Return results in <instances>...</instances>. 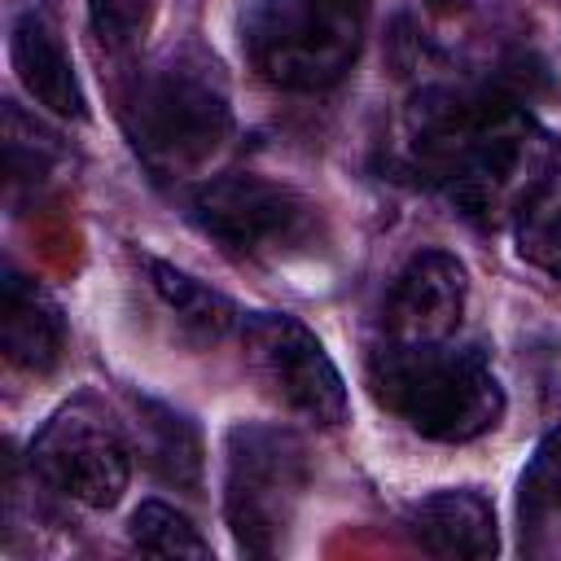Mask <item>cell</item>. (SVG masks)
Returning <instances> with one entry per match:
<instances>
[{"label":"cell","instance_id":"1","mask_svg":"<svg viewBox=\"0 0 561 561\" xmlns=\"http://www.w3.org/2000/svg\"><path fill=\"white\" fill-rule=\"evenodd\" d=\"M403 158L473 219L513 210L548 167L535 123L508 96L482 88L421 92L403 118Z\"/></svg>","mask_w":561,"mask_h":561},{"label":"cell","instance_id":"2","mask_svg":"<svg viewBox=\"0 0 561 561\" xmlns=\"http://www.w3.org/2000/svg\"><path fill=\"white\" fill-rule=\"evenodd\" d=\"M123 123L153 180L197 175L232 136V92L224 66L197 44L158 53L131 79Z\"/></svg>","mask_w":561,"mask_h":561},{"label":"cell","instance_id":"3","mask_svg":"<svg viewBox=\"0 0 561 561\" xmlns=\"http://www.w3.org/2000/svg\"><path fill=\"white\" fill-rule=\"evenodd\" d=\"M368 386L386 412L438 443H469L504 416V386L478 346L381 342L368 359Z\"/></svg>","mask_w":561,"mask_h":561},{"label":"cell","instance_id":"4","mask_svg":"<svg viewBox=\"0 0 561 561\" xmlns=\"http://www.w3.org/2000/svg\"><path fill=\"white\" fill-rule=\"evenodd\" d=\"M364 26V0H259L241 18V44L267 83L320 92L355 66Z\"/></svg>","mask_w":561,"mask_h":561},{"label":"cell","instance_id":"5","mask_svg":"<svg viewBox=\"0 0 561 561\" xmlns=\"http://www.w3.org/2000/svg\"><path fill=\"white\" fill-rule=\"evenodd\" d=\"M307 482L311 465L294 430L267 421L232 425L224 443V517L237 548L250 557H276Z\"/></svg>","mask_w":561,"mask_h":561},{"label":"cell","instance_id":"6","mask_svg":"<svg viewBox=\"0 0 561 561\" xmlns=\"http://www.w3.org/2000/svg\"><path fill=\"white\" fill-rule=\"evenodd\" d=\"M31 469L61 495L88 508H110L127 491L131 451L114 416L92 399L79 394L61 403L48 425L31 443Z\"/></svg>","mask_w":561,"mask_h":561},{"label":"cell","instance_id":"7","mask_svg":"<svg viewBox=\"0 0 561 561\" xmlns=\"http://www.w3.org/2000/svg\"><path fill=\"white\" fill-rule=\"evenodd\" d=\"M245 346V364L254 377L276 394L289 412H298L311 425H342L346 421V381L333 368L320 337L285 316V311H250L237 329Z\"/></svg>","mask_w":561,"mask_h":561},{"label":"cell","instance_id":"8","mask_svg":"<svg viewBox=\"0 0 561 561\" xmlns=\"http://www.w3.org/2000/svg\"><path fill=\"white\" fill-rule=\"evenodd\" d=\"M193 219L237 254H285L316 241V206L267 175H219L193 197Z\"/></svg>","mask_w":561,"mask_h":561},{"label":"cell","instance_id":"9","mask_svg":"<svg viewBox=\"0 0 561 561\" xmlns=\"http://www.w3.org/2000/svg\"><path fill=\"white\" fill-rule=\"evenodd\" d=\"M469 276L465 263L447 250H421L394 276L381 307V342L390 346H430L451 342L465 316Z\"/></svg>","mask_w":561,"mask_h":561},{"label":"cell","instance_id":"10","mask_svg":"<svg viewBox=\"0 0 561 561\" xmlns=\"http://www.w3.org/2000/svg\"><path fill=\"white\" fill-rule=\"evenodd\" d=\"M408 535L416 539V548L434 552V557H465V561H486L500 548V530H495V508L482 491L473 486H451V491H434L421 504H412L408 513Z\"/></svg>","mask_w":561,"mask_h":561},{"label":"cell","instance_id":"11","mask_svg":"<svg viewBox=\"0 0 561 561\" xmlns=\"http://www.w3.org/2000/svg\"><path fill=\"white\" fill-rule=\"evenodd\" d=\"M9 53H13V70H18L22 88H26L44 110H53V114H61V118H83V114H88V101H83L75 61H70V53H66L57 26H53L39 9H26V13L13 22Z\"/></svg>","mask_w":561,"mask_h":561},{"label":"cell","instance_id":"12","mask_svg":"<svg viewBox=\"0 0 561 561\" xmlns=\"http://www.w3.org/2000/svg\"><path fill=\"white\" fill-rule=\"evenodd\" d=\"M4 355L22 373H53L66 351L61 307L22 272H4Z\"/></svg>","mask_w":561,"mask_h":561},{"label":"cell","instance_id":"13","mask_svg":"<svg viewBox=\"0 0 561 561\" xmlns=\"http://www.w3.org/2000/svg\"><path fill=\"white\" fill-rule=\"evenodd\" d=\"M136 408V434H140V456L145 465L171 482V486H197L202 482V438L197 430L167 403L158 399H131Z\"/></svg>","mask_w":561,"mask_h":561},{"label":"cell","instance_id":"14","mask_svg":"<svg viewBox=\"0 0 561 561\" xmlns=\"http://www.w3.org/2000/svg\"><path fill=\"white\" fill-rule=\"evenodd\" d=\"M517 250L526 263L561 280V162L548 158V167L530 180L522 202L513 206Z\"/></svg>","mask_w":561,"mask_h":561},{"label":"cell","instance_id":"15","mask_svg":"<svg viewBox=\"0 0 561 561\" xmlns=\"http://www.w3.org/2000/svg\"><path fill=\"white\" fill-rule=\"evenodd\" d=\"M149 280H153L158 298L175 311V320L184 324V333H193L202 342H224L245 320L224 294H215L210 285L193 280L188 272H180V267H171L162 259H149Z\"/></svg>","mask_w":561,"mask_h":561},{"label":"cell","instance_id":"16","mask_svg":"<svg viewBox=\"0 0 561 561\" xmlns=\"http://www.w3.org/2000/svg\"><path fill=\"white\" fill-rule=\"evenodd\" d=\"M557 513H561V425L535 447V456L522 473V486H517L522 539L539 535Z\"/></svg>","mask_w":561,"mask_h":561},{"label":"cell","instance_id":"17","mask_svg":"<svg viewBox=\"0 0 561 561\" xmlns=\"http://www.w3.org/2000/svg\"><path fill=\"white\" fill-rule=\"evenodd\" d=\"M127 535L140 552H153V557H210V543L197 535V526L162 500H145L131 513Z\"/></svg>","mask_w":561,"mask_h":561},{"label":"cell","instance_id":"18","mask_svg":"<svg viewBox=\"0 0 561 561\" xmlns=\"http://www.w3.org/2000/svg\"><path fill=\"white\" fill-rule=\"evenodd\" d=\"M158 0H88V18L92 31L101 35V44H110L114 53H127L140 44V35L149 31Z\"/></svg>","mask_w":561,"mask_h":561},{"label":"cell","instance_id":"19","mask_svg":"<svg viewBox=\"0 0 561 561\" xmlns=\"http://www.w3.org/2000/svg\"><path fill=\"white\" fill-rule=\"evenodd\" d=\"M425 4H430V9H451L456 0H425Z\"/></svg>","mask_w":561,"mask_h":561}]
</instances>
